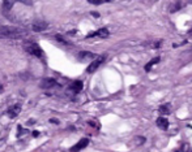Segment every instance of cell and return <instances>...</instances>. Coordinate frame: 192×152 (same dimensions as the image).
Wrapping results in <instances>:
<instances>
[{
    "label": "cell",
    "instance_id": "1",
    "mask_svg": "<svg viewBox=\"0 0 192 152\" xmlns=\"http://www.w3.org/2000/svg\"><path fill=\"white\" fill-rule=\"evenodd\" d=\"M26 35L25 29H20L16 26H0V38H22Z\"/></svg>",
    "mask_w": 192,
    "mask_h": 152
},
{
    "label": "cell",
    "instance_id": "2",
    "mask_svg": "<svg viewBox=\"0 0 192 152\" xmlns=\"http://www.w3.org/2000/svg\"><path fill=\"white\" fill-rule=\"evenodd\" d=\"M25 50H26L28 53H30V55L36 56V57H39V58H42L43 56H45V52H43V50L37 44V43H30V44H26L25 46Z\"/></svg>",
    "mask_w": 192,
    "mask_h": 152
},
{
    "label": "cell",
    "instance_id": "3",
    "mask_svg": "<svg viewBox=\"0 0 192 152\" xmlns=\"http://www.w3.org/2000/svg\"><path fill=\"white\" fill-rule=\"evenodd\" d=\"M105 58H106L105 56H98V57H96L94 60L90 62V65L86 68V72H88V73H94V72L98 69V68L101 66V64L105 61Z\"/></svg>",
    "mask_w": 192,
    "mask_h": 152
},
{
    "label": "cell",
    "instance_id": "4",
    "mask_svg": "<svg viewBox=\"0 0 192 152\" xmlns=\"http://www.w3.org/2000/svg\"><path fill=\"white\" fill-rule=\"evenodd\" d=\"M13 5H14V0H3V3H2V12H3V14L7 18H8L9 12L12 11Z\"/></svg>",
    "mask_w": 192,
    "mask_h": 152
},
{
    "label": "cell",
    "instance_id": "5",
    "mask_svg": "<svg viewBox=\"0 0 192 152\" xmlns=\"http://www.w3.org/2000/svg\"><path fill=\"white\" fill-rule=\"evenodd\" d=\"M88 144H89V139H88V138H82V139L78 140L73 147H71V152H78V151H81V150L85 148Z\"/></svg>",
    "mask_w": 192,
    "mask_h": 152
},
{
    "label": "cell",
    "instance_id": "6",
    "mask_svg": "<svg viewBox=\"0 0 192 152\" xmlns=\"http://www.w3.org/2000/svg\"><path fill=\"white\" fill-rule=\"evenodd\" d=\"M39 86L42 89H52V87L56 86V81L54 78H43L41 83H39Z\"/></svg>",
    "mask_w": 192,
    "mask_h": 152
},
{
    "label": "cell",
    "instance_id": "7",
    "mask_svg": "<svg viewBox=\"0 0 192 152\" xmlns=\"http://www.w3.org/2000/svg\"><path fill=\"white\" fill-rule=\"evenodd\" d=\"M110 35V33H109V29H106V27H102L100 29V30H97L96 33H90L89 35H86L88 38H90V37H100V38H107Z\"/></svg>",
    "mask_w": 192,
    "mask_h": 152
},
{
    "label": "cell",
    "instance_id": "8",
    "mask_svg": "<svg viewBox=\"0 0 192 152\" xmlns=\"http://www.w3.org/2000/svg\"><path fill=\"white\" fill-rule=\"evenodd\" d=\"M20 112H21V105H20V104H16V105H13V107L9 108L7 113H8V116L11 117V118H14V117H16V116L20 113Z\"/></svg>",
    "mask_w": 192,
    "mask_h": 152
},
{
    "label": "cell",
    "instance_id": "9",
    "mask_svg": "<svg viewBox=\"0 0 192 152\" xmlns=\"http://www.w3.org/2000/svg\"><path fill=\"white\" fill-rule=\"evenodd\" d=\"M156 124H157V126H158L160 129H162V130H167V129H169V120L165 118L164 116L160 117V118H157Z\"/></svg>",
    "mask_w": 192,
    "mask_h": 152
},
{
    "label": "cell",
    "instance_id": "10",
    "mask_svg": "<svg viewBox=\"0 0 192 152\" xmlns=\"http://www.w3.org/2000/svg\"><path fill=\"white\" fill-rule=\"evenodd\" d=\"M47 23L46 22H34L33 25H32V29H33V31H37V33H39V31H43V30H46L47 29Z\"/></svg>",
    "mask_w": 192,
    "mask_h": 152
},
{
    "label": "cell",
    "instance_id": "11",
    "mask_svg": "<svg viewBox=\"0 0 192 152\" xmlns=\"http://www.w3.org/2000/svg\"><path fill=\"white\" fill-rule=\"evenodd\" d=\"M183 5L184 4L180 2V0H178V2H175V3H173L170 5V8H169V11H170V13H175V12H178V11H180L182 8H183Z\"/></svg>",
    "mask_w": 192,
    "mask_h": 152
},
{
    "label": "cell",
    "instance_id": "12",
    "mask_svg": "<svg viewBox=\"0 0 192 152\" xmlns=\"http://www.w3.org/2000/svg\"><path fill=\"white\" fill-rule=\"evenodd\" d=\"M78 56H80V60H94L96 58V55L92 52H80L78 53Z\"/></svg>",
    "mask_w": 192,
    "mask_h": 152
},
{
    "label": "cell",
    "instance_id": "13",
    "mask_svg": "<svg viewBox=\"0 0 192 152\" xmlns=\"http://www.w3.org/2000/svg\"><path fill=\"white\" fill-rule=\"evenodd\" d=\"M71 89H72V91H75V92H80L82 90V82L81 81H75L72 83Z\"/></svg>",
    "mask_w": 192,
    "mask_h": 152
},
{
    "label": "cell",
    "instance_id": "14",
    "mask_svg": "<svg viewBox=\"0 0 192 152\" xmlns=\"http://www.w3.org/2000/svg\"><path fill=\"white\" fill-rule=\"evenodd\" d=\"M157 62H160V57H158V56H157V57H154L153 60H150L149 62L146 64V65H145V72H149V70L152 69V66H153V65H156Z\"/></svg>",
    "mask_w": 192,
    "mask_h": 152
},
{
    "label": "cell",
    "instance_id": "15",
    "mask_svg": "<svg viewBox=\"0 0 192 152\" xmlns=\"http://www.w3.org/2000/svg\"><path fill=\"white\" fill-rule=\"evenodd\" d=\"M170 112H171V109H170V104H164V105H161V107H160V113H161V115L166 116V115H169Z\"/></svg>",
    "mask_w": 192,
    "mask_h": 152
},
{
    "label": "cell",
    "instance_id": "16",
    "mask_svg": "<svg viewBox=\"0 0 192 152\" xmlns=\"http://www.w3.org/2000/svg\"><path fill=\"white\" fill-rule=\"evenodd\" d=\"M107 2H111V0H88V3L93 4V5H101V4L107 3Z\"/></svg>",
    "mask_w": 192,
    "mask_h": 152
},
{
    "label": "cell",
    "instance_id": "17",
    "mask_svg": "<svg viewBox=\"0 0 192 152\" xmlns=\"http://www.w3.org/2000/svg\"><path fill=\"white\" fill-rule=\"evenodd\" d=\"M14 2H18V3H21V4H25V5H28V7L33 5V0H14Z\"/></svg>",
    "mask_w": 192,
    "mask_h": 152
},
{
    "label": "cell",
    "instance_id": "18",
    "mask_svg": "<svg viewBox=\"0 0 192 152\" xmlns=\"http://www.w3.org/2000/svg\"><path fill=\"white\" fill-rule=\"evenodd\" d=\"M182 152H192L191 146H190V144H187V143H184L183 146H182Z\"/></svg>",
    "mask_w": 192,
    "mask_h": 152
},
{
    "label": "cell",
    "instance_id": "19",
    "mask_svg": "<svg viewBox=\"0 0 192 152\" xmlns=\"http://www.w3.org/2000/svg\"><path fill=\"white\" fill-rule=\"evenodd\" d=\"M136 143L137 144H144L145 143V138H144V136H136Z\"/></svg>",
    "mask_w": 192,
    "mask_h": 152
},
{
    "label": "cell",
    "instance_id": "20",
    "mask_svg": "<svg viewBox=\"0 0 192 152\" xmlns=\"http://www.w3.org/2000/svg\"><path fill=\"white\" fill-rule=\"evenodd\" d=\"M92 16H93V17H100V13H97V12H92Z\"/></svg>",
    "mask_w": 192,
    "mask_h": 152
},
{
    "label": "cell",
    "instance_id": "21",
    "mask_svg": "<svg viewBox=\"0 0 192 152\" xmlns=\"http://www.w3.org/2000/svg\"><path fill=\"white\" fill-rule=\"evenodd\" d=\"M188 35H191V37H192V27H191L190 30H188Z\"/></svg>",
    "mask_w": 192,
    "mask_h": 152
},
{
    "label": "cell",
    "instance_id": "22",
    "mask_svg": "<svg viewBox=\"0 0 192 152\" xmlns=\"http://www.w3.org/2000/svg\"><path fill=\"white\" fill-rule=\"evenodd\" d=\"M2 91H3V87H2V86H0V92H2Z\"/></svg>",
    "mask_w": 192,
    "mask_h": 152
}]
</instances>
